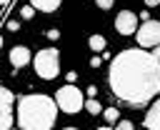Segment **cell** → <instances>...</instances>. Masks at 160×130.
I'll use <instances>...</instances> for the list:
<instances>
[{
  "label": "cell",
  "instance_id": "6da1fadb",
  "mask_svg": "<svg viewBox=\"0 0 160 130\" xmlns=\"http://www.w3.org/2000/svg\"><path fill=\"white\" fill-rule=\"evenodd\" d=\"M108 82L112 95L130 105H145L160 95V65L142 48H128L110 60Z\"/></svg>",
  "mask_w": 160,
  "mask_h": 130
},
{
  "label": "cell",
  "instance_id": "7a4b0ae2",
  "mask_svg": "<svg viewBox=\"0 0 160 130\" xmlns=\"http://www.w3.org/2000/svg\"><path fill=\"white\" fill-rule=\"evenodd\" d=\"M58 118V102L50 95H25L18 102V125L20 130H50Z\"/></svg>",
  "mask_w": 160,
  "mask_h": 130
},
{
  "label": "cell",
  "instance_id": "3957f363",
  "mask_svg": "<svg viewBox=\"0 0 160 130\" xmlns=\"http://www.w3.org/2000/svg\"><path fill=\"white\" fill-rule=\"evenodd\" d=\"M32 68H35V75H40L42 80H52L60 72V52L55 48L38 50V55L32 58Z\"/></svg>",
  "mask_w": 160,
  "mask_h": 130
},
{
  "label": "cell",
  "instance_id": "277c9868",
  "mask_svg": "<svg viewBox=\"0 0 160 130\" xmlns=\"http://www.w3.org/2000/svg\"><path fill=\"white\" fill-rule=\"evenodd\" d=\"M55 102L62 112H80L85 110V95L75 88V85H62L58 92H55Z\"/></svg>",
  "mask_w": 160,
  "mask_h": 130
},
{
  "label": "cell",
  "instance_id": "5b68a950",
  "mask_svg": "<svg viewBox=\"0 0 160 130\" xmlns=\"http://www.w3.org/2000/svg\"><path fill=\"white\" fill-rule=\"evenodd\" d=\"M135 40H138V45L145 50V48H158L160 45V22L158 20H148V22H142L140 28H138V32H135Z\"/></svg>",
  "mask_w": 160,
  "mask_h": 130
},
{
  "label": "cell",
  "instance_id": "8992f818",
  "mask_svg": "<svg viewBox=\"0 0 160 130\" xmlns=\"http://www.w3.org/2000/svg\"><path fill=\"white\" fill-rule=\"evenodd\" d=\"M115 30L120 35H135L138 32V15L130 10H120L115 18Z\"/></svg>",
  "mask_w": 160,
  "mask_h": 130
},
{
  "label": "cell",
  "instance_id": "52a82bcc",
  "mask_svg": "<svg viewBox=\"0 0 160 130\" xmlns=\"http://www.w3.org/2000/svg\"><path fill=\"white\" fill-rule=\"evenodd\" d=\"M30 60H32V55H30V50H28L25 45H15V48L10 50V62H12V68H25Z\"/></svg>",
  "mask_w": 160,
  "mask_h": 130
},
{
  "label": "cell",
  "instance_id": "ba28073f",
  "mask_svg": "<svg viewBox=\"0 0 160 130\" xmlns=\"http://www.w3.org/2000/svg\"><path fill=\"white\" fill-rule=\"evenodd\" d=\"M145 128L148 130H160V100H155L145 115Z\"/></svg>",
  "mask_w": 160,
  "mask_h": 130
},
{
  "label": "cell",
  "instance_id": "9c48e42d",
  "mask_svg": "<svg viewBox=\"0 0 160 130\" xmlns=\"http://www.w3.org/2000/svg\"><path fill=\"white\" fill-rule=\"evenodd\" d=\"M60 2L62 0H30V5L35 10H40V12H55L60 8Z\"/></svg>",
  "mask_w": 160,
  "mask_h": 130
},
{
  "label": "cell",
  "instance_id": "30bf717a",
  "mask_svg": "<svg viewBox=\"0 0 160 130\" xmlns=\"http://www.w3.org/2000/svg\"><path fill=\"white\" fill-rule=\"evenodd\" d=\"M12 92L8 90V88H2L0 85V115H5V112H12Z\"/></svg>",
  "mask_w": 160,
  "mask_h": 130
},
{
  "label": "cell",
  "instance_id": "8fae6325",
  "mask_svg": "<svg viewBox=\"0 0 160 130\" xmlns=\"http://www.w3.org/2000/svg\"><path fill=\"white\" fill-rule=\"evenodd\" d=\"M88 45H90V50L92 52H105V38L102 35H90V40H88Z\"/></svg>",
  "mask_w": 160,
  "mask_h": 130
},
{
  "label": "cell",
  "instance_id": "7c38bea8",
  "mask_svg": "<svg viewBox=\"0 0 160 130\" xmlns=\"http://www.w3.org/2000/svg\"><path fill=\"white\" fill-rule=\"evenodd\" d=\"M85 110H88L90 115H100V112H102V105L98 102V98H88V100H85Z\"/></svg>",
  "mask_w": 160,
  "mask_h": 130
},
{
  "label": "cell",
  "instance_id": "4fadbf2b",
  "mask_svg": "<svg viewBox=\"0 0 160 130\" xmlns=\"http://www.w3.org/2000/svg\"><path fill=\"white\" fill-rule=\"evenodd\" d=\"M118 115H120V112H118L115 108H105V110H102V118H105L108 125H115V122H118Z\"/></svg>",
  "mask_w": 160,
  "mask_h": 130
},
{
  "label": "cell",
  "instance_id": "5bb4252c",
  "mask_svg": "<svg viewBox=\"0 0 160 130\" xmlns=\"http://www.w3.org/2000/svg\"><path fill=\"white\" fill-rule=\"evenodd\" d=\"M12 112H5V115H0V130H12Z\"/></svg>",
  "mask_w": 160,
  "mask_h": 130
},
{
  "label": "cell",
  "instance_id": "9a60e30c",
  "mask_svg": "<svg viewBox=\"0 0 160 130\" xmlns=\"http://www.w3.org/2000/svg\"><path fill=\"white\" fill-rule=\"evenodd\" d=\"M20 18H22V20H32V18H35V8H32V5L20 8Z\"/></svg>",
  "mask_w": 160,
  "mask_h": 130
},
{
  "label": "cell",
  "instance_id": "2e32d148",
  "mask_svg": "<svg viewBox=\"0 0 160 130\" xmlns=\"http://www.w3.org/2000/svg\"><path fill=\"white\" fill-rule=\"evenodd\" d=\"M112 2H115V0H95V5H98L100 10H110V8H112Z\"/></svg>",
  "mask_w": 160,
  "mask_h": 130
},
{
  "label": "cell",
  "instance_id": "e0dca14e",
  "mask_svg": "<svg viewBox=\"0 0 160 130\" xmlns=\"http://www.w3.org/2000/svg\"><path fill=\"white\" fill-rule=\"evenodd\" d=\"M118 130H135V128H132L130 120H122V122H118Z\"/></svg>",
  "mask_w": 160,
  "mask_h": 130
},
{
  "label": "cell",
  "instance_id": "ac0fdd59",
  "mask_svg": "<svg viewBox=\"0 0 160 130\" xmlns=\"http://www.w3.org/2000/svg\"><path fill=\"white\" fill-rule=\"evenodd\" d=\"M48 40H60V30H48Z\"/></svg>",
  "mask_w": 160,
  "mask_h": 130
},
{
  "label": "cell",
  "instance_id": "d6986e66",
  "mask_svg": "<svg viewBox=\"0 0 160 130\" xmlns=\"http://www.w3.org/2000/svg\"><path fill=\"white\" fill-rule=\"evenodd\" d=\"M65 80H68V85H75V80H78V72H72V70H70V72L65 75Z\"/></svg>",
  "mask_w": 160,
  "mask_h": 130
},
{
  "label": "cell",
  "instance_id": "ffe728a7",
  "mask_svg": "<svg viewBox=\"0 0 160 130\" xmlns=\"http://www.w3.org/2000/svg\"><path fill=\"white\" fill-rule=\"evenodd\" d=\"M100 62H102V58H98V55L90 58V68H100Z\"/></svg>",
  "mask_w": 160,
  "mask_h": 130
},
{
  "label": "cell",
  "instance_id": "44dd1931",
  "mask_svg": "<svg viewBox=\"0 0 160 130\" xmlns=\"http://www.w3.org/2000/svg\"><path fill=\"white\" fill-rule=\"evenodd\" d=\"M85 95H88V98H95V95H98V88H95V85H88Z\"/></svg>",
  "mask_w": 160,
  "mask_h": 130
},
{
  "label": "cell",
  "instance_id": "7402d4cb",
  "mask_svg": "<svg viewBox=\"0 0 160 130\" xmlns=\"http://www.w3.org/2000/svg\"><path fill=\"white\" fill-rule=\"evenodd\" d=\"M20 28V20H8V30H18Z\"/></svg>",
  "mask_w": 160,
  "mask_h": 130
},
{
  "label": "cell",
  "instance_id": "603a6c76",
  "mask_svg": "<svg viewBox=\"0 0 160 130\" xmlns=\"http://www.w3.org/2000/svg\"><path fill=\"white\" fill-rule=\"evenodd\" d=\"M138 18H140V20H142V22H148V20H150V12H148V10H142V12H140V15H138Z\"/></svg>",
  "mask_w": 160,
  "mask_h": 130
},
{
  "label": "cell",
  "instance_id": "cb8c5ba5",
  "mask_svg": "<svg viewBox=\"0 0 160 130\" xmlns=\"http://www.w3.org/2000/svg\"><path fill=\"white\" fill-rule=\"evenodd\" d=\"M145 5H148V8H158V5H160V0H145Z\"/></svg>",
  "mask_w": 160,
  "mask_h": 130
},
{
  "label": "cell",
  "instance_id": "d4e9b609",
  "mask_svg": "<svg viewBox=\"0 0 160 130\" xmlns=\"http://www.w3.org/2000/svg\"><path fill=\"white\" fill-rule=\"evenodd\" d=\"M152 58H155V60H158V65H160V45L155 48V52H152Z\"/></svg>",
  "mask_w": 160,
  "mask_h": 130
},
{
  "label": "cell",
  "instance_id": "484cf974",
  "mask_svg": "<svg viewBox=\"0 0 160 130\" xmlns=\"http://www.w3.org/2000/svg\"><path fill=\"white\" fill-rule=\"evenodd\" d=\"M62 130H78V128H62Z\"/></svg>",
  "mask_w": 160,
  "mask_h": 130
},
{
  "label": "cell",
  "instance_id": "4316f807",
  "mask_svg": "<svg viewBox=\"0 0 160 130\" xmlns=\"http://www.w3.org/2000/svg\"><path fill=\"white\" fill-rule=\"evenodd\" d=\"M5 2H8V0H0V5H5Z\"/></svg>",
  "mask_w": 160,
  "mask_h": 130
},
{
  "label": "cell",
  "instance_id": "83f0119b",
  "mask_svg": "<svg viewBox=\"0 0 160 130\" xmlns=\"http://www.w3.org/2000/svg\"><path fill=\"white\" fill-rule=\"evenodd\" d=\"M0 48H2V35H0Z\"/></svg>",
  "mask_w": 160,
  "mask_h": 130
},
{
  "label": "cell",
  "instance_id": "f1b7e54d",
  "mask_svg": "<svg viewBox=\"0 0 160 130\" xmlns=\"http://www.w3.org/2000/svg\"><path fill=\"white\" fill-rule=\"evenodd\" d=\"M98 130H110V128H98Z\"/></svg>",
  "mask_w": 160,
  "mask_h": 130
},
{
  "label": "cell",
  "instance_id": "f546056e",
  "mask_svg": "<svg viewBox=\"0 0 160 130\" xmlns=\"http://www.w3.org/2000/svg\"><path fill=\"white\" fill-rule=\"evenodd\" d=\"M12 130H18V128H12Z\"/></svg>",
  "mask_w": 160,
  "mask_h": 130
}]
</instances>
